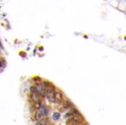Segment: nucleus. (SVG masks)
Here are the masks:
<instances>
[{
	"label": "nucleus",
	"mask_w": 126,
	"mask_h": 125,
	"mask_svg": "<svg viewBox=\"0 0 126 125\" xmlns=\"http://www.w3.org/2000/svg\"><path fill=\"white\" fill-rule=\"evenodd\" d=\"M81 121H82V118L79 116V115H75V116L70 117V118L68 120V122H67V123H68V124L76 125V124L80 123Z\"/></svg>",
	"instance_id": "nucleus-1"
},
{
	"label": "nucleus",
	"mask_w": 126,
	"mask_h": 125,
	"mask_svg": "<svg viewBox=\"0 0 126 125\" xmlns=\"http://www.w3.org/2000/svg\"><path fill=\"white\" fill-rule=\"evenodd\" d=\"M36 90L37 92L39 93V95L41 96H44L46 95V89H45V86L43 83H38L36 85Z\"/></svg>",
	"instance_id": "nucleus-2"
},
{
	"label": "nucleus",
	"mask_w": 126,
	"mask_h": 125,
	"mask_svg": "<svg viewBox=\"0 0 126 125\" xmlns=\"http://www.w3.org/2000/svg\"><path fill=\"white\" fill-rule=\"evenodd\" d=\"M45 116V114H44V112H43V110L42 109H38L37 111L36 112V114H35V117L33 120L35 121H40L41 119H42L43 118V116Z\"/></svg>",
	"instance_id": "nucleus-3"
},
{
	"label": "nucleus",
	"mask_w": 126,
	"mask_h": 125,
	"mask_svg": "<svg viewBox=\"0 0 126 125\" xmlns=\"http://www.w3.org/2000/svg\"><path fill=\"white\" fill-rule=\"evenodd\" d=\"M54 100L57 102H61L63 100V94L61 91L60 90H55L54 92Z\"/></svg>",
	"instance_id": "nucleus-4"
},
{
	"label": "nucleus",
	"mask_w": 126,
	"mask_h": 125,
	"mask_svg": "<svg viewBox=\"0 0 126 125\" xmlns=\"http://www.w3.org/2000/svg\"><path fill=\"white\" fill-rule=\"evenodd\" d=\"M30 98H31V100L34 102L41 101V95H39L38 92H31V94H30Z\"/></svg>",
	"instance_id": "nucleus-5"
},
{
	"label": "nucleus",
	"mask_w": 126,
	"mask_h": 125,
	"mask_svg": "<svg viewBox=\"0 0 126 125\" xmlns=\"http://www.w3.org/2000/svg\"><path fill=\"white\" fill-rule=\"evenodd\" d=\"M47 123H48V119L42 118L36 123V125H47Z\"/></svg>",
	"instance_id": "nucleus-6"
},
{
	"label": "nucleus",
	"mask_w": 126,
	"mask_h": 125,
	"mask_svg": "<svg viewBox=\"0 0 126 125\" xmlns=\"http://www.w3.org/2000/svg\"><path fill=\"white\" fill-rule=\"evenodd\" d=\"M34 108L37 109V110H38V109H41V108H42V102L39 101V102H34Z\"/></svg>",
	"instance_id": "nucleus-7"
},
{
	"label": "nucleus",
	"mask_w": 126,
	"mask_h": 125,
	"mask_svg": "<svg viewBox=\"0 0 126 125\" xmlns=\"http://www.w3.org/2000/svg\"><path fill=\"white\" fill-rule=\"evenodd\" d=\"M60 116H61V115H60V113H58V112H54V113L53 114V119H54V120H58V119L60 118Z\"/></svg>",
	"instance_id": "nucleus-8"
},
{
	"label": "nucleus",
	"mask_w": 126,
	"mask_h": 125,
	"mask_svg": "<svg viewBox=\"0 0 126 125\" xmlns=\"http://www.w3.org/2000/svg\"><path fill=\"white\" fill-rule=\"evenodd\" d=\"M2 66H3V63H2L1 61H0V67H2Z\"/></svg>",
	"instance_id": "nucleus-9"
}]
</instances>
